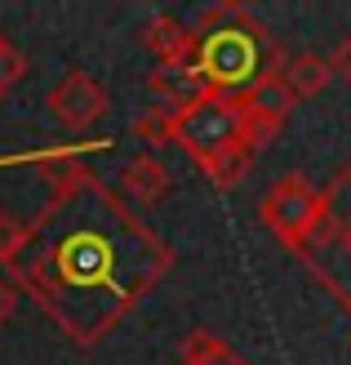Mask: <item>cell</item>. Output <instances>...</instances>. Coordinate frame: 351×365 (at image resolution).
<instances>
[{
    "label": "cell",
    "mask_w": 351,
    "mask_h": 365,
    "mask_svg": "<svg viewBox=\"0 0 351 365\" xmlns=\"http://www.w3.org/2000/svg\"><path fill=\"white\" fill-rule=\"evenodd\" d=\"M192 63L205 76L209 94H223L236 103L249 98L258 85L281 76L285 45L245 5L218 0V5L200 9L192 23Z\"/></svg>",
    "instance_id": "cell-2"
},
{
    "label": "cell",
    "mask_w": 351,
    "mask_h": 365,
    "mask_svg": "<svg viewBox=\"0 0 351 365\" xmlns=\"http://www.w3.org/2000/svg\"><path fill=\"white\" fill-rule=\"evenodd\" d=\"M236 107H240V143L258 156V152H267L271 143L281 138L285 120H289V112L298 103L285 94L281 81H267V85H258L249 98H236Z\"/></svg>",
    "instance_id": "cell-7"
},
{
    "label": "cell",
    "mask_w": 351,
    "mask_h": 365,
    "mask_svg": "<svg viewBox=\"0 0 351 365\" xmlns=\"http://www.w3.org/2000/svg\"><path fill=\"white\" fill-rule=\"evenodd\" d=\"M147 85H152V94L160 98V107H169V112H182V107H192L209 94L205 76L196 71V63H174V67H156L152 76H147Z\"/></svg>",
    "instance_id": "cell-9"
},
{
    "label": "cell",
    "mask_w": 351,
    "mask_h": 365,
    "mask_svg": "<svg viewBox=\"0 0 351 365\" xmlns=\"http://www.w3.org/2000/svg\"><path fill=\"white\" fill-rule=\"evenodd\" d=\"M23 232H27V223H23V218H18L14 210H5V205H0V267H9V263H14L18 245H23Z\"/></svg>",
    "instance_id": "cell-17"
},
{
    "label": "cell",
    "mask_w": 351,
    "mask_h": 365,
    "mask_svg": "<svg viewBox=\"0 0 351 365\" xmlns=\"http://www.w3.org/2000/svg\"><path fill=\"white\" fill-rule=\"evenodd\" d=\"M174 143L187 152L196 165H209L214 156L240 143V107L223 94H205L200 103L174 112ZM245 148V143H240Z\"/></svg>",
    "instance_id": "cell-4"
},
{
    "label": "cell",
    "mask_w": 351,
    "mask_h": 365,
    "mask_svg": "<svg viewBox=\"0 0 351 365\" xmlns=\"http://www.w3.org/2000/svg\"><path fill=\"white\" fill-rule=\"evenodd\" d=\"M285 85V94L293 103H307V98H316L329 89V63H325V53H293V58H285L281 67V76H276Z\"/></svg>",
    "instance_id": "cell-11"
},
{
    "label": "cell",
    "mask_w": 351,
    "mask_h": 365,
    "mask_svg": "<svg viewBox=\"0 0 351 365\" xmlns=\"http://www.w3.org/2000/svg\"><path fill=\"white\" fill-rule=\"evenodd\" d=\"M120 187H125V196L134 200L138 210H152V205H160L164 196H169V187H174V174L160 165V156H134L125 165V178H120Z\"/></svg>",
    "instance_id": "cell-10"
},
{
    "label": "cell",
    "mask_w": 351,
    "mask_h": 365,
    "mask_svg": "<svg viewBox=\"0 0 351 365\" xmlns=\"http://www.w3.org/2000/svg\"><path fill=\"white\" fill-rule=\"evenodd\" d=\"M316 205H320V187L303 170H289L263 192V200H258V218H263V227L289 254H298L307 245L311 223H316Z\"/></svg>",
    "instance_id": "cell-5"
},
{
    "label": "cell",
    "mask_w": 351,
    "mask_h": 365,
    "mask_svg": "<svg viewBox=\"0 0 351 365\" xmlns=\"http://www.w3.org/2000/svg\"><path fill=\"white\" fill-rule=\"evenodd\" d=\"M218 348H223V339H218L214 330H205V325H196V330H187L182 343H178V365H196V361L214 356Z\"/></svg>",
    "instance_id": "cell-15"
},
{
    "label": "cell",
    "mask_w": 351,
    "mask_h": 365,
    "mask_svg": "<svg viewBox=\"0 0 351 365\" xmlns=\"http://www.w3.org/2000/svg\"><path fill=\"white\" fill-rule=\"evenodd\" d=\"M45 107L53 116H58L71 134H85L89 125H98L107 116V107H112V94L89 76L85 67H71L67 76H58L49 85V94H45Z\"/></svg>",
    "instance_id": "cell-6"
},
{
    "label": "cell",
    "mask_w": 351,
    "mask_h": 365,
    "mask_svg": "<svg viewBox=\"0 0 351 365\" xmlns=\"http://www.w3.org/2000/svg\"><path fill=\"white\" fill-rule=\"evenodd\" d=\"M14 307H18V285L9 277H0V325H9Z\"/></svg>",
    "instance_id": "cell-19"
},
{
    "label": "cell",
    "mask_w": 351,
    "mask_h": 365,
    "mask_svg": "<svg viewBox=\"0 0 351 365\" xmlns=\"http://www.w3.org/2000/svg\"><path fill=\"white\" fill-rule=\"evenodd\" d=\"M178 254L94 170L49 182L5 277L76 343L94 348L174 272Z\"/></svg>",
    "instance_id": "cell-1"
},
{
    "label": "cell",
    "mask_w": 351,
    "mask_h": 365,
    "mask_svg": "<svg viewBox=\"0 0 351 365\" xmlns=\"http://www.w3.org/2000/svg\"><path fill=\"white\" fill-rule=\"evenodd\" d=\"M325 63H329V76H334V81L351 85V36H342V41L325 53Z\"/></svg>",
    "instance_id": "cell-18"
},
{
    "label": "cell",
    "mask_w": 351,
    "mask_h": 365,
    "mask_svg": "<svg viewBox=\"0 0 351 365\" xmlns=\"http://www.w3.org/2000/svg\"><path fill=\"white\" fill-rule=\"evenodd\" d=\"M196 365H249L245 356H240V352H231L227 348V343H223V348H218L214 356H205V361H196Z\"/></svg>",
    "instance_id": "cell-20"
},
{
    "label": "cell",
    "mask_w": 351,
    "mask_h": 365,
    "mask_svg": "<svg viewBox=\"0 0 351 365\" xmlns=\"http://www.w3.org/2000/svg\"><path fill=\"white\" fill-rule=\"evenodd\" d=\"M142 45L152 49L156 67H174V63H192V27L174 14H152L142 23Z\"/></svg>",
    "instance_id": "cell-8"
},
{
    "label": "cell",
    "mask_w": 351,
    "mask_h": 365,
    "mask_svg": "<svg viewBox=\"0 0 351 365\" xmlns=\"http://www.w3.org/2000/svg\"><path fill=\"white\" fill-rule=\"evenodd\" d=\"M253 160H258V156H253L249 148H240V143H236V148H227L223 156H214L209 165H200V170H205V178L214 182L218 192H231V187H240V182L249 178Z\"/></svg>",
    "instance_id": "cell-12"
},
{
    "label": "cell",
    "mask_w": 351,
    "mask_h": 365,
    "mask_svg": "<svg viewBox=\"0 0 351 365\" xmlns=\"http://www.w3.org/2000/svg\"><path fill=\"white\" fill-rule=\"evenodd\" d=\"M36 170H41V178L58 182V178H71L76 170H85V156L67 152V148H45V152H36Z\"/></svg>",
    "instance_id": "cell-14"
},
{
    "label": "cell",
    "mask_w": 351,
    "mask_h": 365,
    "mask_svg": "<svg viewBox=\"0 0 351 365\" xmlns=\"http://www.w3.org/2000/svg\"><path fill=\"white\" fill-rule=\"evenodd\" d=\"M129 130H134V138L147 143V148H169L174 143V112L169 107H147Z\"/></svg>",
    "instance_id": "cell-13"
},
{
    "label": "cell",
    "mask_w": 351,
    "mask_h": 365,
    "mask_svg": "<svg viewBox=\"0 0 351 365\" xmlns=\"http://www.w3.org/2000/svg\"><path fill=\"white\" fill-rule=\"evenodd\" d=\"M298 259L351 312V160L320 187L316 223H311Z\"/></svg>",
    "instance_id": "cell-3"
},
{
    "label": "cell",
    "mask_w": 351,
    "mask_h": 365,
    "mask_svg": "<svg viewBox=\"0 0 351 365\" xmlns=\"http://www.w3.org/2000/svg\"><path fill=\"white\" fill-rule=\"evenodd\" d=\"M27 76V58H23V49H18L9 36H0V98L14 94V85Z\"/></svg>",
    "instance_id": "cell-16"
}]
</instances>
